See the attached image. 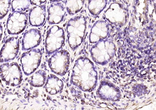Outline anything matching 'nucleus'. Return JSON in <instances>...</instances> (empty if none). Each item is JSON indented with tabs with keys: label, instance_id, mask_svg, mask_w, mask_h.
<instances>
[{
	"label": "nucleus",
	"instance_id": "f257e3e1",
	"mask_svg": "<svg viewBox=\"0 0 156 110\" xmlns=\"http://www.w3.org/2000/svg\"><path fill=\"white\" fill-rule=\"evenodd\" d=\"M98 74L95 65L86 57H80L72 69L71 82L84 92L92 91L96 87Z\"/></svg>",
	"mask_w": 156,
	"mask_h": 110
},
{
	"label": "nucleus",
	"instance_id": "f03ea898",
	"mask_svg": "<svg viewBox=\"0 0 156 110\" xmlns=\"http://www.w3.org/2000/svg\"><path fill=\"white\" fill-rule=\"evenodd\" d=\"M87 27L84 16L79 15L69 20L66 26L68 45L71 49L78 48L84 40Z\"/></svg>",
	"mask_w": 156,
	"mask_h": 110
},
{
	"label": "nucleus",
	"instance_id": "7ed1b4c3",
	"mask_svg": "<svg viewBox=\"0 0 156 110\" xmlns=\"http://www.w3.org/2000/svg\"><path fill=\"white\" fill-rule=\"evenodd\" d=\"M65 34L63 28L53 25L48 30L45 39V48L48 55L58 51L65 43Z\"/></svg>",
	"mask_w": 156,
	"mask_h": 110
},
{
	"label": "nucleus",
	"instance_id": "20e7f679",
	"mask_svg": "<svg viewBox=\"0 0 156 110\" xmlns=\"http://www.w3.org/2000/svg\"><path fill=\"white\" fill-rule=\"evenodd\" d=\"M1 77L8 85H19L23 80V73L16 62L5 63L1 65Z\"/></svg>",
	"mask_w": 156,
	"mask_h": 110
},
{
	"label": "nucleus",
	"instance_id": "39448f33",
	"mask_svg": "<svg viewBox=\"0 0 156 110\" xmlns=\"http://www.w3.org/2000/svg\"><path fill=\"white\" fill-rule=\"evenodd\" d=\"M48 63L53 72L61 76L64 75L70 66V54L65 50L56 52L48 59Z\"/></svg>",
	"mask_w": 156,
	"mask_h": 110
},
{
	"label": "nucleus",
	"instance_id": "423d86ee",
	"mask_svg": "<svg viewBox=\"0 0 156 110\" xmlns=\"http://www.w3.org/2000/svg\"><path fill=\"white\" fill-rule=\"evenodd\" d=\"M110 49V40H102L96 43L91 49L90 52L93 61L99 65H106L110 61L114 53L113 49Z\"/></svg>",
	"mask_w": 156,
	"mask_h": 110
},
{
	"label": "nucleus",
	"instance_id": "0eeeda50",
	"mask_svg": "<svg viewBox=\"0 0 156 110\" xmlns=\"http://www.w3.org/2000/svg\"><path fill=\"white\" fill-rule=\"evenodd\" d=\"M42 55V52L38 48L30 50L23 53L20 61L23 72L26 75H30L38 68Z\"/></svg>",
	"mask_w": 156,
	"mask_h": 110
},
{
	"label": "nucleus",
	"instance_id": "6e6552de",
	"mask_svg": "<svg viewBox=\"0 0 156 110\" xmlns=\"http://www.w3.org/2000/svg\"><path fill=\"white\" fill-rule=\"evenodd\" d=\"M28 15L24 12H14L9 15L6 23L8 32L10 35H18L27 27Z\"/></svg>",
	"mask_w": 156,
	"mask_h": 110
},
{
	"label": "nucleus",
	"instance_id": "1a4fd4ad",
	"mask_svg": "<svg viewBox=\"0 0 156 110\" xmlns=\"http://www.w3.org/2000/svg\"><path fill=\"white\" fill-rule=\"evenodd\" d=\"M19 51V40L18 37H9L5 41L1 52V63L14 60Z\"/></svg>",
	"mask_w": 156,
	"mask_h": 110
},
{
	"label": "nucleus",
	"instance_id": "9d476101",
	"mask_svg": "<svg viewBox=\"0 0 156 110\" xmlns=\"http://www.w3.org/2000/svg\"><path fill=\"white\" fill-rule=\"evenodd\" d=\"M42 41L41 31L36 28H31L24 33L22 41V50L34 49L40 45Z\"/></svg>",
	"mask_w": 156,
	"mask_h": 110
},
{
	"label": "nucleus",
	"instance_id": "9b49d317",
	"mask_svg": "<svg viewBox=\"0 0 156 110\" xmlns=\"http://www.w3.org/2000/svg\"><path fill=\"white\" fill-rule=\"evenodd\" d=\"M48 8V21L49 24H58L64 19L66 14L64 5L58 1H53Z\"/></svg>",
	"mask_w": 156,
	"mask_h": 110
},
{
	"label": "nucleus",
	"instance_id": "f8f14e48",
	"mask_svg": "<svg viewBox=\"0 0 156 110\" xmlns=\"http://www.w3.org/2000/svg\"><path fill=\"white\" fill-rule=\"evenodd\" d=\"M108 27L105 21H99L93 25L90 30L89 42L90 43H96L105 40L108 35Z\"/></svg>",
	"mask_w": 156,
	"mask_h": 110
},
{
	"label": "nucleus",
	"instance_id": "ddd939ff",
	"mask_svg": "<svg viewBox=\"0 0 156 110\" xmlns=\"http://www.w3.org/2000/svg\"><path fill=\"white\" fill-rule=\"evenodd\" d=\"M47 16L46 6L42 5L31 8L29 13V21L31 25L39 27L44 24Z\"/></svg>",
	"mask_w": 156,
	"mask_h": 110
},
{
	"label": "nucleus",
	"instance_id": "4468645a",
	"mask_svg": "<svg viewBox=\"0 0 156 110\" xmlns=\"http://www.w3.org/2000/svg\"><path fill=\"white\" fill-rule=\"evenodd\" d=\"M64 88L63 81L54 75H48L45 83V90L51 95L61 93Z\"/></svg>",
	"mask_w": 156,
	"mask_h": 110
},
{
	"label": "nucleus",
	"instance_id": "2eb2a0df",
	"mask_svg": "<svg viewBox=\"0 0 156 110\" xmlns=\"http://www.w3.org/2000/svg\"><path fill=\"white\" fill-rule=\"evenodd\" d=\"M47 73L42 70H39L34 74L30 79V84L33 87H41L44 85L47 80Z\"/></svg>",
	"mask_w": 156,
	"mask_h": 110
},
{
	"label": "nucleus",
	"instance_id": "dca6fc26",
	"mask_svg": "<svg viewBox=\"0 0 156 110\" xmlns=\"http://www.w3.org/2000/svg\"><path fill=\"white\" fill-rule=\"evenodd\" d=\"M107 2L103 0H91L88 2V9L93 16L99 15L105 8Z\"/></svg>",
	"mask_w": 156,
	"mask_h": 110
},
{
	"label": "nucleus",
	"instance_id": "f3484780",
	"mask_svg": "<svg viewBox=\"0 0 156 110\" xmlns=\"http://www.w3.org/2000/svg\"><path fill=\"white\" fill-rule=\"evenodd\" d=\"M84 2L81 0L66 1L65 5L68 14L73 15L80 12L83 6Z\"/></svg>",
	"mask_w": 156,
	"mask_h": 110
},
{
	"label": "nucleus",
	"instance_id": "a211bd4d",
	"mask_svg": "<svg viewBox=\"0 0 156 110\" xmlns=\"http://www.w3.org/2000/svg\"><path fill=\"white\" fill-rule=\"evenodd\" d=\"M30 4L29 0H13L11 4L12 12H23L29 8Z\"/></svg>",
	"mask_w": 156,
	"mask_h": 110
},
{
	"label": "nucleus",
	"instance_id": "6ab92c4d",
	"mask_svg": "<svg viewBox=\"0 0 156 110\" xmlns=\"http://www.w3.org/2000/svg\"><path fill=\"white\" fill-rule=\"evenodd\" d=\"M1 19L3 18L9 12L11 5V1L10 0H1Z\"/></svg>",
	"mask_w": 156,
	"mask_h": 110
},
{
	"label": "nucleus",
	"instance_id": "aec40b11",
	"mask_svg": "<svg viewBox=\"0 0 156 110\" xmlns=\"http://www.w3.org/2000/svg\"><path fill=\"white\" fill-rule=\"evenodd\" d=\"M30 2L31 4L37 6H40L42 5V4L47 2V1L44 0H30Z\"/></svg>",
	"mask_w": 156,
	"mask_h": 110
}]
</instances>
